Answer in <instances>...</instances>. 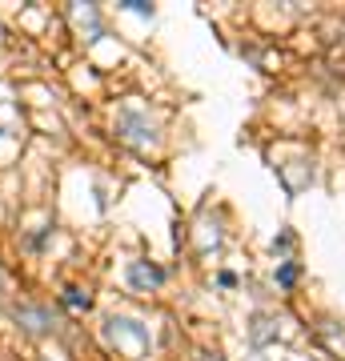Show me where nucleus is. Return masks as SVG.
<instances>
[{"label":"nucleus","mask_w":345,"mask_h":361,"mask_svg":"<svg viewBox=\"0 0 345 361\" xmlns=\"http://www.w3.org/2000/svg\"><path fill=\"white\" fill-rule=\"evenodd\" d=\"M245 334H249V345H253V349L269 345V341H277V317H269V313H253Z\"/></svg>","instance_id":"obj_6"},{"label":"nucleus","mask_w":345,"mask_h":361,"mask_svg":"<svg viewBox=\"0 0 345 361\" xmlns=\"http://www.w3.org/2000/svg\"><path fill=\"white\" fill-rule=\"evenodd\" d=\"M217 245H221L217 221H213V225H209V221H201V225H197V249H201V253H209V249H217Z\"/></svg>","instance_id":"obj_7"},{"label":"nucleus","mask_w":345,"mask_h":361,"mask_svg":"<svg viewBox=\"0 0 345 361\" xmlns=\"http://www.w3.org/2000/svg\"><path fill=\"white\" fill-rule=\"evenodd\" d=\"M68 20H73V28L85 40L101 37V13H97V4H68Z\"/></svg>","instance_id":"obj_5"},{"label":"nucleus","mask_w":345,"mask_h":361,"mask_svg":"<svg viewBox=\"0 0 345 361\" xmlns=\"http://www.w3.org/2000/svg\"><path fill=\"white\" fill-rule=\"evenodd\" d=\"M116 137H121L128 149H141V153L145 149H157V141H161V137H157V125L145 113H137V109H121V113H116Z\"/></svg>","instance_id":"obj_2"},{"label":"nucleus","mask_w":345,"mask_h":361,"mask_svg":"<svg viewBox=\"0 0 345 361\" xmlns=\"http://www.w3.org/2000/svg\"><path fill=\"white\" fill-rule=\"evenodd\" d=\"M16 325L25 329V334H32V337H40V334H49L52 329V313L44 310V305H16Z\"/></svg>","instance_id":"obj_4"},{"label":"nucleus","mask_w":345,"mask_h":361,"mask_svg":"<svg viewBox=\"0 0 345 361\" xmlns=\"http://www.w3.org/2000/svg\"><path fill=\"white\" fill-rule=\"evenodd\" d=\"M125 8L137 16H153V4H145V0H125Z\"/></svg>","instance_id":"obj_10"},{"label":"nucleus","mask_w":345,"mask_h":361,"mask_svg":"<svg viewBox=\"0 0 345 361\" xmlns=\"http://www.w3.org/2000/svg\"><path fill=\"white\" fill-rule=\"evenodd\" d=\"M64 305L68 310H89V293L85 289H64Z\"/></svg>","instance_id":"obj_8"},{"label":"nucleus","mask_w":345,"mask_h":361,"mask_svg":"<svg viewBox=\"0 0 345 361\" xmlns=\"http://www.w3.org/2000/svg\"><path fill=\"white\" fill-rule=\"evenodd\" d=\"M201 361H221V353H201Z\"/></svg>","instance_id":"obj_13"},{"label":"nucleus","mask_w":345,"mask_h":361,"mask_svg":"<svg viewBox=\"0 0 345 361\" xmlns=\"http://www.w3.org/2000/svg\"><path fill=\"white\" fill-rule=\"evenodd\" d=\"M217 285H221V289H233V285H237V277H233V273H221Z\"/></svg>","instance_id":"obj_12"},{"label":"nucleus","mask_w":345,"mask_h":361,"mask_svg":"<svg viewBox=\"0 0 345 361\" xmlns=\"http://www.w3.org/2000/svg\"><path fill=\"white\" fill-rule=\"evenodd\" d=\"M293 281H297V265H293V261H285L282 269H277V285H285V289H289Z\"/></svg>","instance_id":"obj_9"},{"label":"nucleus","mask_w":345,"mask_h":361,"mask_svg":"<svg viewBox=\"0 0 345 361\" xmlns=\"http://www.w3.org/2000/svg\"><path fill=\"white\" fill-rule=\"evenodd\" d=\"M101 337H104V345L116 349V353H125L128 361L149 357V349H153V334H149V325L137 322V317H125V313L104 317Z\"/></svg>","instance_id":"obj_1"},{"label":"nucleus","mask_w":345,"mask_h":361,"mask_svg":"<svg viewBox=\"0 0 345 361\" xmlns=\"http://www.w3.org/2000/svg\"><path fill=\"white\" fill-rule=\"evenodd\" d=\"M125 281L133 285L137 293H149V289H157V285H165V269L153 265V261H128Z\"/></svg>","instance_id":"obj_3"},{"label":"nucleus","mask_w":345,"mask_h":361,"mask_svg":"<svg viewBox=\"0 0 345 361\" xmlns=\"http://www.w3.org/2000/svg\"><path fill=\"white\" fill-rule=\"evenodd\" d=\"M285 249H293V233H282V237L273 241V253H285Z\"/></svg>","instance_id":"obj_11"}]
</instances>
